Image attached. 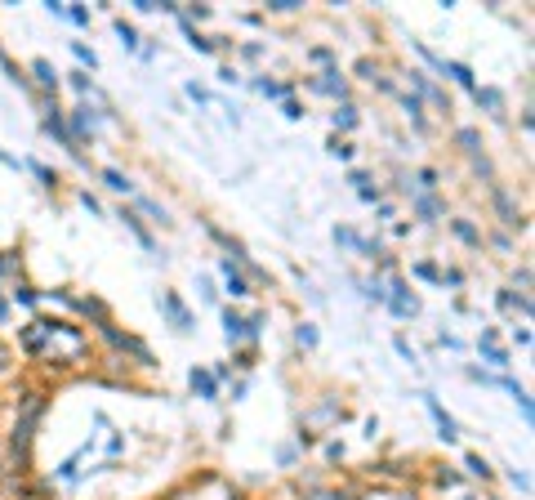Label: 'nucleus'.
<instances>
[{
	"mask_svg": "<svg viewBox=\"0 0 535 500\" xmlns=\"http://www.w3.org/2000/svg\"><path fill=\"white\" fill-rule=\"evenodd\" d=\"M23 348L36 358H54V362H76L85 353V335L67 322H31L23 330Z\"/></svg>",
	"mask_w": 535,
	"mask_h": 500,
	"instance_id": "f257e3e1",
	"label": "nucleus"
},
{
	"mask_svg": "<svg viewBox=\"0 0 535 500\" xmlns=\"http://www.w3.org/2000/svg\"><path fill=\"white\" fill-rule=\"evenodd\" d=\"M259 326H263V313H255V318H241V313H223V330H228V340L232 344H241V340H255L259 335Z\"/></svg>",
	"mask_w": 535,
	"mask_h": 500,
	"instance_id": "f03ea898",
	"label": "nucleus"
},
{
	"mask_svg": "<svg viewBox=\"0 0 535 500\" xmlns=\"http://www.w3.org/2000/svg\"><path fill=\"white\" fill-rule=\"evenodd\" d=\"M383 304H388L397 318H415V313H420V299L406 295V281H401V277L388 281V291H383Z\"/></svg>",
	"mask_w": 535,
	"mask_h": 500,
	"instance_id": "7ed1b4c3",
	"label": "nucleus"
},
{
	"mask_svg": "<svg viewBox=\"0 0 535 500\" xmlns=\"http://www.w3.org/2000/svg\"><path fill=\"white\" fill-rule=\"evenodd\" d=\"M36 420H41V397H31V402L23 407V415H18V425H14V452H27Z\"/></svg>",
	"mask_w": 535,
	"mask_h": 500,
	"instance_id": "20e7f679",
	"label": "nucleus"
},
{
	"mask_svg": "<svg viewBox=\"0 0 535 500\" xmlns=\"http://www.w3.org/2000/svg\"><path fill=\"white\" fill-rule=\"evenodd\" d=\"M424 407H428V415H433V425L442 429V442H455V438H460V425H455V420H450V415L442 411V402H438V397H433V393H424Z\"/></svg>",
	"mask_w": 535,
	"mask_h": 500,
	"instance_id": "39448f33",
	"label": "nucleus"
},
{
	"mask_svg": "<svg viewBox=\"0 0 535 500\" xmlns=\"http://www.w3.org/2000/svg\"><path fill=\"white\" fill-rule=\"evenodd\" d=\"M161 308L170 313V322H174L179 330H192V313L179 304V295H174V291H165V295H161Z\"/></svg>",
	"mask_w": 535,
	"mask_h": 500,
	"instance_id": "423d86ee",
	"label": "nucleus"
},
{
	"mask_svg": "<svg viewBox=\"0 0 535 500\" xmlns=\"http://www.w3.org/2000/svg\"><path fill=\"white\" fill-rule=\"evenodd\" d=\"M188 385H192V393H201V397H206V402H214V397H219V380H214L210 371H196V366H192Z\"/></svg>",
	"mask_w": 535,
	"mask_h": 500,
	"instance_id": "0eeeda50",
	"label": "nucleus"
},
{
	"mask_svg": "<svg viewBox=\"0 0 535 500\" xmlns=\"http://www.w3.org/2000/svg\"><path fill=\"white\" fill-rule=\"evenodd\" d=\"M219 273H223V281H228V295L232 299H241V295H250V281L232 269V259H219Z\"/></svg>",
	"mask_w": 535,
	"mask_h": 500,
	"instance_id": "6e6552de",
	"label": "nucleus"
},
{
	"mask_svg": "<svg viewBox=\"0 0 535 500\" xmlns=\"http://www.w3.org/2000/svg\"><path fill=\"white\" fill-rule=\"evenodd\" d=\"M482 353H487L491 366H509V353L495 344V330H482Z\"/></svg>",
	"mask_w": 535,
	"mask_h": 500,
	"instance_id": "1a4fd4ad",
	"label": "nucleus"
},
{
	"mask_svg": "<svg viewBox=\"0 0 535 500\" xmlns=\"http://www.w3.org/2000/svg\"><path fill=\"white\" fill-rule=\"evenodd\" d=\"M312 90H322V94H339V98H344L348 85H344V76H339V72H322V76L312 80Z\"/></svg>",
	"mask_w": 535,
	"mask_h": 500,
	"instance_id": "9d476101",
	"label": "nucleus"
},
{
	"mask_svg": "<svg viewBox=\"0 0 535 500\" xmlns=\"http://www.w3.org/2000/svg\"><path fill=\"white\" fill-rule=\"evenodd\" d=\"M442 76H450V80H460L464 90H477V80H473V72H468L464 63H442Z\"/></svg>",
	"mask_w": 535,
	"mask_h": 500,
	"instance_id": "9b49d317",
	"label": "nucleus"
},
{
	"mask_svg": "<svg viewBox=\"0 0 535 500\" xmlns=\"http://www.w3.org/2000/svg\"><path fill=\"white\" fill-rule=\"evenodd\" d=\"M495 206H499V214H504V224H522V219H517V210H513V197L504 188H495Z\"/></svg>",
	"mask_w": 535,
	"mask_h": 500,
	"instance_id": "f8f14e48",
	"label": "nucleus"
},
{
	"mask_svg": "<svg viewBox=\"0 0 535 500\" xmlns=\"http://www.w3.org/2000/svg\"><path fill=\"white\" fill-rule=\"evenodd\" d=\"M473 98H477V108H491V116H499V108H504V98L495 90H473Z\"/></svg>",
	"mask_w": 535,
	"mask_h": 500,
	"instance_id": "ddd939ff",
	"label": "nucleus"
},
{
	"mask_svg": "<svg viewBox=\"0 0 535 500\" xmlns=\"http://www.w3.org/2000/svg\"><path fill=\"white\" fill-rule=\"evenodd\" d=\"M31 72H36V80H41V85H49V90H54V85H58V72H54V68H49V63H45V58H36V63H31Z\"/></svg>",
	"mask_w": 535,
	"mask_h": 500,
	"instance_id": "4468645a",
	"label": "nucleus"
},
{
	"mask_svg": "<svg viewBox=\"0 0 535 500\" xmlns=\"http://www.w3.org/2000/svg\"><path fill=\"white\" fill-rule=\"evenodd\" d=\"M116 36H121V45H125V49H139V31H134L125 19H116Z\"/></svg>",
	"mask_w": 535,
	"mask_h": 500,
	"instance_id": "2eb2a0df",
	"label": "nucleus"
},
{
	"mask_svg": "<svg viewBox=\"0 0 535 500\" xmlns=\"http://www.w3.org/2000/svg\"><path fill=\"white\" fill-rule=\"evenodd\" d=\"M103 179H107V188H116V192H134V183L121 175V170H112V165H107V170H103Z\"/></svg>",
	"mask_w": 535,
	"mask_h": 500,
	"instance_id": "dca6fc26",
	"label": "nucleus"
},
{
	"mask_svg": "<svg viewBox=\"0 0 535 500\" xmlns=\"http://www.w3.org/2000/svg\"><path fill=\"white\" fill-rule=\"evenodd\" d=\"M121 219H125V224H129V232H134V237H139V241H143V246H147V250H152V237H147V228H143V224H139V219H134V214H129V210H121Z\"/></svg>",
	"mask_w": 535,
	"mask_h": 500,
	"instance_id": "f3484780",
	"label": "nucleus"
},
{
	"mask_svg": "<svg viewBox=\"0 0 535 500\" xmlns=\"http://www.w3.org/2000/svg\"><path fill=\"white\" fill-rule=\"evenodd\" d=\"M179 23H183V31H188V41H192V49H196V54H210L214 45H210V41H201L196 31H192V23H188V19H179Z\"/></svg>",
	"mask_w": 535,
	"mask_h": 500,
	"instance_id": "a211bd4d",
	"label": "nucleus"
},
{
	"mask_svg": "<svg viewBox=\"0 0 535 500\" xmlns=\"http://www.w3.org/2000/svg\"><path fill=\"white\" fill-rule=\"evenodd\" d=\"M410 80H415V90H420V94H428V98H433V103H446V98H442L438 90H433V85H428V80H424L420 72H410Z\"/></svg>",
	"mask_w": 535,
	"mask_h": 500,
	"instance_id": "6ab92c4d",
	"label": "nucleus"
},
{
	"mask_svg": "<svg viewBox=\"0 0 535 500\" xmlns=\"http://www.w3.org/2000/svg\"><path fill=\"white\" fill-rule=\"evenodd\" d=\"M334 125H339V130H353V125H357V112H353V108L344 103L339 112H334Z\"/></svg>",
	"mask_w": 535,
	"mask_h": 500,
	"instance_id": "aec40b11",
	"label": "nucleus"
},
{
	"mask_svg": "<svg viewBox=\"0 0 535 500\" xmlns=\"http://www.w3.org/2000/svg\"><path fill=\"white\" fill-rule=\"evenodd\" d=\"M255 90L268 98H286V85H277V80H255Z\"/></svg>",
	"mask_w": 535,
	"mask_h": 500,
	"instance_id": "412c9836",
	"label": "nucleus"
},
{
	"mask_svg": "<svg viewBox=\"0 0 535 500\" xmlns=\"http://www.w3.org/2000/svg\"><path fill=\"white\" fill-rule=\"evenodd\" d=\"M401 108L410 112V121L415 125H424V112H420V98H410V94H401Z\"/></svg>",
	"mask_w": 535,
	"mask_h": 500,
	"instance_id": "4be33fe9",
	"label": "nucleus"
},
{
	"mask_svg": "<svg viewBox=\"0 0 535 500\" xmlns=\"http://www.w3.org/2000/svg\"><path fill=\"white\" fill-rule=\"evenodd\" d=\"M455 232H460V241H468V246H477L482 237H477V228L473 224H464V219H455Z\"/></svg>",
	"mask_w": 535,
	"mask_h": 500,
	"instance_id": "5701e85b",
	"label": "nucleus"
},
{
	"mask_svg": "<svg viewBox=\"0 0 535 500\" xmlns=\"http://www.w3.org/2000/svg\"><path fill=\"white\" fill-rule=\"evenodd\" d=\"M295 340L304 344V348H312V344H317V330H312V322H304V326H299V330H295Z\"/></svg>",
	"mask_w": 535,
	"mask_h": 500,
	"instance_id": "b1692460",
	"label": "nucleus"
},
{
	"mask_svg": "<svg viewBox=\"0 0 535 500\" xmlns=\"http://www.w3.org/2000/svg\"><path fill=\"white\" fill-rule=\"evenodd\" d=\"M63 19H72L76 27H90V9H80V5H72V9L63 14Z\"/></svg>",
	"mask_w": 535,
	"mask_h": 500,
	"instance_id": "393cba45",
	"label": "nucleus"
},
{
	"mask_svg": "<svg viewBox=\"0 0 535 500\" xmlns=\"http://www.w3.org/2000/svg\"><path fill=\"white\" fill-rule=\"evenodd\" d=\"M468 469H473L477 478H491V464H487V460H482V456H468Z\"/></svg>",
	"mask_w": 535,
	"mask_h": 500,
	"instance_id": "a878e982",
	"label": "nucleus"
},
{
	"mask_svg": "<svg viewBox=\"0 0 535 500\" xmlns=\"http://www.w3.org/2000/svg\"><path fill=\"white\" fill-rule=\"evenodd\" d=\"M72 49H76V58H80V63H90V68H98V58H94V49H90V45H80V41H76Z\"/></svg>",
	"mask_w": 535,
	"mask_h": 500,
	"instance_id": "bb28decb",
	"label": "nucleus"
},
{
	"mask_svg": "<svg viewBox=\"0 0 535 500\" xmlns=\"http://www.w3.org/2000/svg\"><path fill=\"white\" fill-rule=\"evenodd\" d=\"M420 214H424V219H438V202H433V197H420Z\"/></svg>",
	"mask_w": 535,
	"mask_h": 500,
	"instance_id": "cd10ccee",
	"label": "nucleus"
},
{
	"mask_svg": "<svg viewBox=\"0 0 535 500\" xmlns=\"http://www.w3.org/2000/svg\"><path fill=\"white\" fill-rule=\"evenodd\" d=\"M415 277H424V281H442V273L433 269V264H415Z\"/></svg>",
	"mask_w": 535,
	"mask_h": 500,
	"instance_id": "c85d7f7f",
	"label": "nucleus"
},
{
	"mask_svg": "<svg viewBox=\"0 0 535 500\" xmlns=\"http://www.w3.org/2000/svg\"><path fill=\"white\" fill-rule=\"evenodd\" d=\"M139 206H143L147 214H152V219H157V224H165V210H161L157 202H147V197H139Z\"/></svg>",
	"mask_w": 535,
	"mask_h": 500,
	"instance_id": "c756f323",
	"label": "nucleus"
},
{
	"mask_svg": "<svg viewBox=\"0 0 535 500\" xmlns=\"http://www.w3.org/2000/svg\"><path fill=\"white\" fill-rule=\"evenodd\" d=\"M460 143L468 147V152H477V130H460Z\"/></svg>",
	"mask_w": 535,
	"mask_h": 500,
	"instance_id": "7c9ffc66",
	"label": "nucleus"
},
{
	"mask_svg": "<svg viewBox=\"0 0 535 500\" xmlns=\"http://www.w3.org/2000/svg\"><path fill=\"white\" fill-rule=\"evenodd\" d=\"M330 157H339V161H348V157H353V147H348V143H339V139H334V143H330Z\"/></svg>",
	"mask_w": 535,
	"mask_h": 500,
	"instance_id": "2f4dec72",
	"label": "nucleus"
},
{
	"mask_svg": "<svg viewBox=\"0 0 535 500\" xmlns=\"http://www.w3.org/2000/svg\"><path fill=\"white\" fill-rule=\"evenodd\" d=\"M393 344H397V353H401V358H406V362H420V358H415V348H410V344H406V340H401V335H397V340H393Z\"/></svg>",
	"mask_w": 535,
	"mask_h": 500,
	"instance_id": "473e14b6",
	"label": "nucleus"
},
{
	"mask_svg": "<svg viewBox=\"0 0 535 500\" xmlns=\"http://www.w3.org/2000/svg\"><path fill=\"white\" fill-rule=\"evenodd\" d=\"M420 188H438V170H420Z\"/></svg>",
	"mask_w": 535,
	"mask_h": 500,
	"instance_id": "72a5a7b5",
	"label": "nucleus"
},
{
	"mask_svg": "<svg viewBox=\"0 0 535 500\" xmlns=\"http://www.w3.org/2000/svg\"><path fill=\"white\" fill-rule=\"evenodd\" d=\"M14 299H18V304H36V295H31L27 286H18V291H14Z\"/></svg>",
	"mask_w": 535,
	"mask_h": 500,
	"instance_id": "f704fd0d",
	"label": "nucleus"
},
{
	"mask_svg": "<svg viewBox=\"0 0 535 500\" xmlns=\"http://www.w3.org/2000/svg\"><path fill=\"white\" fill-rule=\"evenodd\" d=\"M286 116H290V121H299V116H304V108H299L295 98H286Z\"/></svg>",
	"mask_w": 535,
	"mask_h": 500,
	"instance_id": "c9c22d12",
	"label": "nucleus"
}]
</instances>
